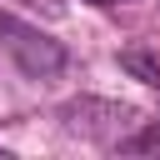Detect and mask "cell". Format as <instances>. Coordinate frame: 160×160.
Segmentation results:
<instances>
[{"instance_id": "cell-1", "label": "cell", "mask_w": 160, "mask_h": 160, "mask_svg": "<svg viewBox=\"0 0 160 160\" xmlns=\"http://www.w3.org/2000/svg\"><path fill=\"white\" fill-rule=\"evenodd\" d=\"M0 45H5L10 60H15L25 75H35V80H50V75L65 70V45H60L55 35H45V30L5 15V10H0Z\"/></svg>"}, {"instance_id": "cell-2", "label": "cell", "mask_w": 160, "mask_h": 160, "mask_svg": "<svg viewBox=\"0 0 160 160\" xmlns=\"http://www.w3.org/2000/svg\"><path fill=\"white\" fill-rule=\"evenodd\" d=\"M60 120H65V130L70 135H90V140H100V145H120L125 140V130L140 120L130 105H115V100H70L65 110H60Z\"/></svg>"}, {"instance_id": "cell-3", "label": "cell", "mask_w": 160, "mask_h": 160, "mask_svg": "<svg viewBox=\"0 0 160 160\" xmlns=\"http://www.w3.org/2000/svg\"><path fill=\"white\" fill-rule=\"evenodd\" d=\"M120 65H125L135 80H145V85H160V60H155L145 45H135V50H120Z\"/></svg>"}, {"instance_id": "cell-4", "label": "cell", "mask_w": 160, "mask_h": 160, "mask_svg": "<svg viewBox=\"0 0 160 160\" xmlns=\"http://www.w3.org/2000/svg\"><path fill=\"white\" fill-rule=\"evenodd\" d=\"M120 150H160V120H155L145 135H130V140H120Z\"/></svg>"}, {"instance_id": "cell-5", "label": "cell", "mask_w": 160, "mask_h": 160, "mask_svg": "<svg viewBox=\"0 0 160 160\" xmlns=\"http://www.w3.org/2000/svg\"><path fill=\"white\" fill-rule=\"evenodd\" d=\"M90 5H100V10H110V5H120V0H90Z\"/></svg>"}]
</instances>
